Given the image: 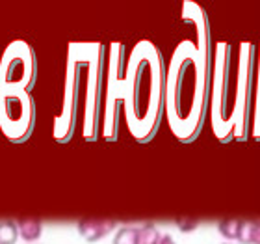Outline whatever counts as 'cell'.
Wrapping results in <instances>:
<instances>
[{
  "label": "cell",
  "mask_w": 260,
  "mask_h": 244,
  "mask_svg": "<svg viewBox=\"0 0 260 244\" xmlns=\"http://www.w3.org/2000/svg\"><path fill=\"white\" fill-rule=\"evenodd\" d=\"M182 21L193 24L197 39H182L166 67L164 114L169 130L182 144H191L205 125L210 97L212 36L205 10L195 2H182Z\"/></svg>",
  "instance_id": "obj_1"
},
{
  "label": "cell",
  "mask_w": 260,
  "mask_h": 244,
  "mask_svg": "<svg viewBox=\"0 0 260 244\" xmlns=\"http://www.w3.org/2000/svg\"><path fill=\"white\" fill-rule=\"evenodd\" d=\"M256 43L217 41L212 55L208 116L212 132L221 144L249 138Z\"/></svg>",
  "instance_id": "obj_2"
},
{
  "label": "cell",
  "mask_w": 260,
  "mask_h": 244,
  "mask_svg": "<svg viewBox=\"0 0 260 244\" xmlns=\"http://www.w3.org/2000/svg\"><path fill=\"white\" fill-rule=\"evenodd\" d=\"M166 64L151 39H140L126 58L125 69V114L130 136L140 144L151 142L164 114Z\"/></svg>",
  "instance_id": "obj_3"
},
{
  "label": "cell",
  "mask_w": 260,
  "mask_h": 244,
  "mask_svg": "<svg viewBox=\"0 0 260 244\" xmlns=\"http://www.w3.org/2000/svg\"><path fill=\"white\" fill-rule=\"evenodd\" d=\"M86 47L87 41H71L67 49V64H65V82L61 110L56 116L52 136L58 144L71 142L78 123L80 112V95L84 86V69H86Z\"/></svg>",
  "instance_id": "obj_4"
},
{
  "label": "cell",
  "mask_w": 260,
  "mask_h": 244,
  "mask_svg": "<svg viewBox=\"0 0 260 244\" xmlns=\"http://www.w3.org/2000/svg\"><path fill=\"white\" fill-rule=\"evenodd\" d=\"M108 47L99 41H87L86 71H84V103H82V136L86 142H95L101 136V116L104 97Z\"/></svg>",
  "instance_id": "obj_5"
},
{
  "label": "cell",
  "mask_w": 260,
  "mask_h": 244,
  "mask_svg": "<svg viewBox=\"0 0 260 244\" xmlns=\"http://www.w3.org/2000/svg\"><path fill=\"white\" fill-rule=\"evenodd\" d=\"M125 43L121 41H114L108 47L103 116H101V136L106 142H115L119 136L121 112H123V101H125Z\"/></svg>",
  "instance_id": "obj_6"
},
{
  "label": "cell",
  "mask_w": 260,
  "mask_h": 244,
  "mask_svg": "<svg viewBox=\"0 0 260 244\" xmlns=\"http://www.w3.org/2000/svg\"><path fill=\"white\" fill-rule=\"evenodd\" d=\"M36 127V103L24 88L0 84V130L11 144L26 142Z\"/></svg>",
  "instance_id": "obj_7"
},
{
  "label": "cell",
  "mask_w": 260,
  "mask_h": 244,
  "mask_svg": "<svg viewBox=\"0 0 260 244\" xmlns=\"http://www.w3.org/2000/svg\"><path fill=\"white\" fill-rule=\"evenodd\" d=\"M38 75L36 52L24 39H13L0 56V84L32 90Z\"/></svg>",
  "instance_id": "obj_8"
},
{
  "label": "cell",
  "mask_w": 260,
  "mask_h": 244,
  "mask_svg": "<svg viewBox=\"0 0 260 244\" xmlns=\"http://www.w3.org/2000/svg\"><path fill=\"white\" fill-rule=\"evenodd\" d=\"M249 136L260 142V45H256L255 60V84H253V109H251Z\"/></svg>",
  "instance_id": "obj_9"
},
{
  "label": "cell",
  "mask_w": 260,
  "mask_h": 244,
  "mask_svg": "<svg viewBox=\"0 0 260 244\" xmlns=\"http://www.w3.org/2000/svg\"><path fill=\"white\" fill-rule=\"evenodd\" d=\"M115 229L114 220H80L78 222V233L87 242H97L104 239Z\"/></svg>",
  "instance_id": "obj_10"
},
{
  "label": "cell",
  "mask_w": 260,
  "mask_h": 244,
  "mask_svg": "<svg viewBox=\"0 0 260 244\" xmlns=\"http://www.w3.org/2000/svg\"><path fill=\"white\" fill-rule=\"evenodd\" d=\"M17 228H19V235H21L22 240L34 244L36 240L41 237V222L39 220H34V218H26V220H19L17 222Z\"/></svg>",
  "instance_id": "obj_11"
},
{
  "label": "cell",
  "mask_w": 260,
  "mask_h": 244,
  "mask_svg": "<svg viewBox=\"0 0 260 244\" xmlns=\"http://www.w3.org/2000/svg\"><path fill=\"white\" fill-rule=\"evenodd\" d=\"M238 242L260 244V222H244V220H242Z\"/></svg>",
  "instance_id": "obj_12"
},
{
  "label": "cell",
  "mask_w": 260,
  "mask_h": 244,
  "mask_svg": "<svg viewBox=\"0 0 260 244\" xmlns=\"http://www.w3.org/2000/svg\"><path fill=\"white\" fill-rule=\"evenodd\" d=\"M114 244H140V228L125 226L114 237Z\"/></svg>",
  "instance_id": "obj_13"
},
{
  "label": "cell",
  "mask_w": 260,
  "mask_h": 244,
  "mask_svg": "<svg viewBox=\"0 0 260 244\" xmlns=\"http://www.w3.org/2000/svg\"><path fill=\"white\" fill-rule=\"evenodd\" d=\"M19 237V228L15 222L6 220L0 222V244H15Z\"/></svg>",
  "instance_id": "obj_14"
},
{
  "label": "cell",
  "mask_w": 260,
  "mask_h": 244,
  "mask_svg": "<svg viewBox=\"0 0 260 244\" xmlns=\"http://www.w3.org/2000/svg\"><path fill=\"white\" fill-rule=\"evenodd\" d=\"M162 235L154 224L147 222L140 228V244H160Z\"/></svg>",
  "instance_id": "obj_15"
},
{
  "label": "cell",
  "mask_w": 260,
  "mask_h": 244,
  "mask_svg": "<svg viewBox=\"0 0 260 244\" xmlns=\"http://www.w3.org/2000/svg\"><path fill=\"white\" fill-rule=\"evenodd\" d=\"M240 228H242V220H223L219 222V233L229 240H238Z\"/></svg>",
  "instance_id": "obj_16"
},
{
  "label": "cell",
  "mask_w": 260,
  "mask_h": 244,
  "mask_svg": "<svg viewBox=\"0 0 260 244\" xmlns=\"http://www.w3.org/2000/svg\"><path fill=\"white\" fill-rule=\"evenodd\" d=\"M160 244H175V240H173V237H171V235H162Z\"/></svg>",
  "instance_id": "obj_17"
},
{
  "label": "cell",
  "mask_w": 260,
  "mask_h": 244,
  "mask_svg": "<svg viewBox=\"0 0 260 244\" xmlns=\"http://www.w3.org/2000/svg\"><path fill=\"white\" fill-rule=\"evenodd\" d=\"M225 244H231V242H225Z\"/></svg>",
  "instance_id": "obj_18"
}]
</instances>
